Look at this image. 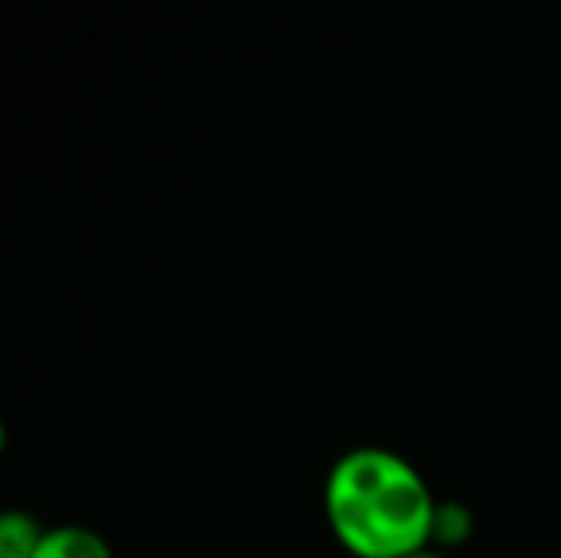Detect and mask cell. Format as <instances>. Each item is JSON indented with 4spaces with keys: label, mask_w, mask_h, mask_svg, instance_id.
Listing matches in <instances>:
<instances>
[{
    "label": "cell",
    "mask_w": 561,
    "mask_h": 558,
    "mask_svg": "<svg viewBox=\"0 0 561 558\" xmlns=\"http://www.w3.org/2000/svg\"><path fill=\"white\" fill-rule=\"evenodd\" d=\"M409 558H444V555H432V551H416V555H409Z\"/></svg>",
    "instance_id": "cell-5"
},
{
    "label": "cell",
    "mask_w": 561,
    "mask_h": 558,
    "mask_svg": "<svg viewBox=\"0 0 561 558\" xmlns=\"http://www.w3.org/2000/svg\"><path fill=\"white\" fill-rule=\"evenodd\" d=\"M4 447H8V429H4V421H0V455H4Z\"/></svg>",
    "instance_id": "cell-4"
},
{
    "label": "cell",
    "mask_w": 561,
    "mask_h": 558,
    "mask_svg": "<svg viewBox=\"0 0 561 558\" xmlns=\"http://www.w3.org/2000/svg\"><path fill=\"white\" fill-rule=\"evenodd\" d=\"M325 516L355 558H409L436 532V498L401 455L355 447L329 470Z\"/></svg>",
    "instance_id": "cell-1"
},
{
    "label": "cell",
    "mask_w": 561,
    "mask_h": 558,
    "mask_svg": "<svg viewBox=\"0 0 561 558\" xmlns=\"http://www.w3.org/2000/svg\"><path fill=\"white\" fill-rule=\"evenodd\" d=\"M46 528L23 509H4L0 513V558H35Z\"/></svg>",
    "instance_id": "cell-3"
},
{
    "label": "cell",
    "mask_w": 561,
    "mask_h": 558,
    "mask_svg": "<svg viewBox=\"0 0 561 558\" xmlns=\"http://www.w3.org/2000/svg\"><path fill=\"white\" fill-rule=\"evenodd\" d=\"M35 558H115V551L100 532L84 524H58V528H46Z\"/></svg>",
    "instance_id": "cell-2"
}]
</instances>
